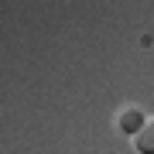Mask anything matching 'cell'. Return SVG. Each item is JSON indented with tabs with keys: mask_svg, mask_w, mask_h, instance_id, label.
Segmentation results:
<instances>
[{
	"mask_svg": "<svg viewBox=\"0 0 154 154\" xmlns=\"http://www.w3.org/2000/svg\"><path fill=\"white\" fill-rule=\"evenodd\" d=\"M144 123H147V120H144V113H140V110H123V116H120V127H123L127 134H137Z\"/></svg>",
	"mask_w": 154,
	"mask_h": 154,
	"instance_id": "obj_2",
	"label": "cell"
},
{
	"mask_svg": "<svg viewBox=\"0 0 154 154\" xmlns=\"http://www.w3.org/2000/svg\"><path fill=\"white\" fill-rule=\"evenodd\" d=\"M134 147H137L140 154H154V116L134 134Z\"/></svg>",
	"mask_w": 154,
	"mask_h": 154,
	"instance_id": "obj_1",
	"label": "cell"
}]
</instances>
